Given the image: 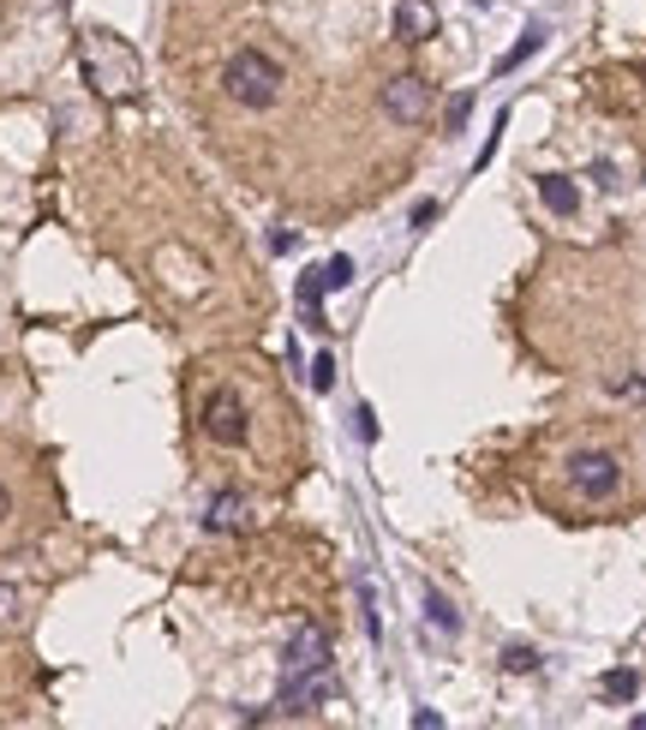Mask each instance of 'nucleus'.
Instances as JSON below:
<instances>
[{"instance_id":"nucleus-1","label":"nucleus","mask_w":646,"mask_h":730,"mask_svg":"<svg viewBox=\"0 0 646 730\" xmlns=\"http://www.w3.org/2000/svg\"><path fill=\"white\" fill-rule=\"evenodd\" d=\"M222 91H228V102H240V108H270V102L282 96V66L263 49H240V54H228V66H222Z\"/></svg>"},{"instance_id":"nucleus-2","label":"nucleus","mask_w":646,"mask_h":730,"mask_svg":"<svg viewBox=\"0 0 646 730\" xmlns=\"http://www.w3.org/2000/svg\"><path fill=\"white\" fill-rule=\"evenodd\" d=\"M84 79H91L102 96H132L138 91V54H132L121 36L91 31L84 36Z\"/></svg>"},{"instance_id":"nucleus-3","label":"nucleus","mask_w":646,"mask_h":730,"mask_svg":"<svg viewBox=\"0 0 646 730\" xmlns=\"http://www.w3.org/2000/svg\"><path fill=\"white\" fill-rule=\"evenodd\" d=\"M569 486H575L586 503H605L623 491V461H616L611 449H581V456H569Z\"/></svg>"},{"instance_id":"nucleus-4","label":"nucleus","mask_w":646,"mask_h":730,"mask_svg":"<svg viewBox=\"0 0 646 730\" xmlns=\"http://www.w3.org/2000/svg\"><path fill=\"white\" fill-rule=\"evenodd\" d=\"M431 108H437V91L419 79V72H402V79L384 84V114L395 126H419Z\"/></svg>"},{"instance_id":"nucleus-5","label":"nucleus","mask_w":646,"mask_h":730,"mask_svg":"<svg viewBox=\"0 0 646 730\" xmlns=\"http://www.w3.org/2000/svg\"><path fill=\"white\" fill-rule=\"evenodd\" d=\"M204 437L222 449H240L246 444V401L233 396V389H216L210 401H204Z\"/></svg>"},{"instance_id":"nucleus-6","label":"nucleus","mask_w":646,"mask_h":730,"mask_svg":"<svg viewBox=\"0 0 646 730\" xmlns=\"http://www.w3.org/2000/svg\"><path fill=\"white\" fill-rule=\"evenodd\" d=\"M305 670H330V635L317 623H300L282 653V677H305Z\"/></svg>"},{"instance_id":"nucleus-7","label":"nucleus","mask_w":646,"mask_h":730,"mask_svg":"<svg viewBox=\"0 0 646 730\" xmlns=\"http://www.w3.org/2000/svg\"><path fill=\"white\" fill-rule=\"evenodd\" d=\"M330 695H335V677H330V670H305V677H282V707H288V712H317Z\"/></svg>"},{"instance_id":"nucleus-8","label":"nucleus","mask_w":646,"mask_h":730,"mask_svg":"<svg viewBox=\"0 0 646 730\" xmlns=\"http://www.w3.org/2000/svg\"><path fill=\"white\" fill-rule=\"evenodd\" d=\"M437 36V7L431 0H395V42H431Z\"/></svg>"},{"instance_id":"nucleus-9","label":"nucleus","mask_w":646,"mask_h":730,"mask_svg":"<svg viewBox=\"0 0 646 730\" xmlns=\"http://www.w3.org/2000/svg\"><path fill=\"white\" fill-rule=\"evenodd\" d=\"M204 528H210V533H240V528H252V503H246L240 491H216L210 509H204Z\"/></svg>"},{"instance_id":"nucleus-10","label":"nucleus","mask_w":646,"mask_h":730,"mask_svg":"<svg viewBox=\"0 0 646 730\" xmlns=\"http://www.w3.org/2000/svg\"><path fill=\"white\" fill-rule=\"evenodd\" d=\"M539 198H545V210H556V216H575L581 210V192L563 180V174H545V180H539Z\"/></svg>"},{"instance_id":"nucleus-11","label":"nucleus","mask_w":646,"mask_h":730,"mask_svg":"<svg viewBox=\"0 0 646 730\" xmlns=\"http://www.w3.org/2000/svg\"><path fill=\"white\" fill-rule=\"evenodd\" d=\"M539 49H545V31H527V36L515 42V49H509V54H503V61H497V79H509V72H515L521 61H533V54H539Z\"/></svg>"},{"instance_id":"nucleus-12","label":"nucleus","mask_w":646,"mask_h":730,"mask_svg":"<svg viewBox=\"0 0 646 730\" xmlns=\"http://www.w3.org/2000/svg\"><path fill=\"white\" fill-rule=\"evenodd\" d=\"M425 617H431V629H444V635L461 629V617H455V605H449L444 593H425Z\"/></svg>"},{"instance_id":"nucleus-13","label":"nucleus","mask_w":646,"mask_h":730,"mask_svg":"<svg viewBox=\"0 0 646 730\" xmlns=\"http://www.w3.org/2000/svg\"><path fill=\"white\" fill-rule=\"evenodd\" d=\"M635 695H640L635 670H611V677H605V700H635Z\"/></svg>"},{"instance_id":"nucleus-14","label":"nucleus","mask_w":646,"mask_h":730,"mask_svg":"<svg viewBox=\"0 0 646 730\" xmlns=\"http://www.w3.org/2000/svg\"><path fill=\"white\" fill-rule=\"evenodd\" d=\"M305 377H312V389H317V396H330V389H335V359H330V354H317Z\"/></svg>"},{"instance_id":"nucleus-15","label":"nucleus","mask_w":646,"mask_h":730,"mask_svg":"<svg viewBox=\"0 0 646 730\" xmlns=\"http://www.w3.org/2000/svg\"><path fill=\"white\" fill-rule=\"evenodd\" d=\"M503 670H521L527 677V670H539V653L533 647H503Z\"/></svg>"},{"instance_id":"nucleus-16","label":"nucleus","mask_w":646,"mask_h":730,"mask_svg":"<svg viewBox=\"0 0 646 730\" xmlns=\"http://www.w3.org/2000/svg\"><path fill=\"white\" fill-rule=\"evenodd\" d=\"M323 282H330V294H335V288H347V282H354V264H347V258H330V264H323Z\"/></svg>"},{"instance_id":"nucleus-17","label":"nucleus","mask_w":646,"mask_h":730,"mask_svg":"<svg viewBox=\"0 0 646 730\" xmlns=\"http://www.w3.org/2000/svg\"><path fill=\"white\" fill-rule=\"evenodd\" d=\"M12 617H19V587L0 581V623H12Z\"/></svg>"},{"instance_id":"nucleus-18","label":"nucleus","mask_w":646,"mask_h":730,"mask_svg":"<svg viewBox=\"0 0 646 730\" xmlns=\"http://www.w3.org/2000/svg\"><path fill=\"white\" fill-rule=\"evenodd\" d=\"M354 431H360V444H377V414H372V407H360V414H354Z\"/></svg>"},{"instance_id":"nucleus-19","label":"nucleus","mask_w":646,"mask_h":730,"mask_svg":"<svg viewBox=\"0 0 646 730\" xmlns=\"http://www.w3.org/2000/svg\"><path fill=\"white\" fill-rule=\"evenodd\" d=\"M467 121H473V96H455V102H449V126L461 133Z\"/></svg>"},{"instance_id":"nucleus-20","label":"nucleus","mask_w":646,"mask_h":730,"mask_svg":"<svg viewBox=\"0 0 646 730\" xmlns=\"http://www.w3.org/2000/svg\"><path fill=\"white\" fill-rule=\"evenodd\" d=\"M431 222H437V204H431V198H425V204H419V210H414V228H431Z\"/></svg>"},{"instance_id":"nucleus-21","label":"nucleus","mask_w":646,"mask_h":730,"mask_svg":"<svg viewBox=\"0 0 646 730\" xmlns=\"http://www.w3.org/2000/svg\"><path fill=\"white\" fill-rule=\"evenodd\" d=\"M7 509H12V498H7V486H0V521H7Z\"/></svg>"},{"instance_id":"nucleus-22","label":"nucleus","mask_w":646,"mask_h":730,"mask_svg":"<svg viewBox=\"0 0 646 730\" xmlns=\"http://www.w3.org/2000/svg\"><path fill=\"white\" fill-rule=\"evenodd\" d=\"M635 730H646V712H640V719H635Z\"/></svg>"}]
</instances>
